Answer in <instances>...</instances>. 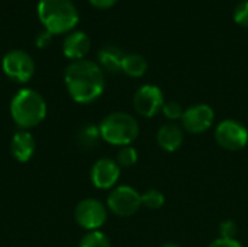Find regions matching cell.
<instances>
[{"label": "cell", "instance_id": "6da1fadb", "mask_svg": "<svg viewBox=\"0 0 248 247\" xmlns=\"http://www.w3.org/2000/svg\"><path fill=\"white\" fill-rule=\"evenodd\" d=\"M64 83L74 102L87 105L97 100L103 95L105 74L97 63L90 60H78L73 61L65 68Z\"/></svg>", "mask_w": 248, "mask_h": 247}, {"label": "cell", "instance_id": "7a4b0ae2", "mask_svg": "<svg viewBox=\"0 0 248 247\" xmlns=\"http://www.w3.org/2000/svg\"><path fill=\"white\" fill-rule=\"evenodd\" d=\"M48 114L44 96L33 89H20L10 100V116L20 130L39 125Z\"/></svg>", "mask_w": 248, "mask_h": 247}, {"label": "cell", "instance_id": "3957f363", "mask_svg": "<svg viewBox=\"0 0 248 247\" xmlns=\"http://www.w3.org/2000/svg\"><path fill=\"white\" fill-rule=\"evenodd\" d=\"M38 17L45 31L61 35L73 31L78 23V10L71 0H39Z\"/></svg>", "mask_w": 248, "mask_h": 247}, {"label": "cell", "instance_id": "277c9868", "mask_svg": "<svg viewBox=\"0 0 248 247\" xmlns=\"http://www.w3.org/2000/svg\"><path fill=\"white\" fill-rule=\"evenodd\" d=\"M99 131L103 141L112 146L125 147L137 140L140 125L138 121L126 112H112L102 119Z\"/></svg>", "mask_w": 248, "mask_h": 247}, {"label": "cell", "instance_id": "5b68a950", "mask_svg": "<svg viewBox=\"0 0 248 247\" xmlns=\"http://www.w3.org/2000/svg\"><path fill=\"white\" fill-rule=\"evenodd\" d=\"M106 207L119 217H131L140 211L142 207L141 194L128 185L115 186L106 199Z\"/></svg>", "mask_w": 248, "mask_h": 247}, {"label": "cell", "instance_id": "8992f818", "mask_svg": "<svg viewBox=\"0 0 248 247\" xmlns=\"http://www.w3.org/2000/svg\"><path fill=\"white\" fill-rule=\"evenodd\" d=\"M3 73L15 83H28L35 73L33 58L23 49H12L1 60Z\"/></svg>", "mask_w": 248, "mask_h": 247}, {"label": "cell", "instance_id": "52a82bcc", "mask_svg": "<svg viewBox=\"0 0 248 247\" xmlns=\"http://www.w3.org/2000/svg\"><path fill=\"white\" fill-rule=\"evenodd\" d=\"M106 218L108 207L96 198L81 199L74 208V220L86 231L99 230L106 223Z\"/></svg>", "mask_w": 248, "mask_h": 247}, {"label": "cell", "instance_id": "ba28073f", "mask_svg": "<svg viewBox=\"0 0 248 247\" xmlns=\"http://www.w3.org/2000/svg\"><path fill=\"white\" fill-rule=\"evenodd\" d=\"M217 143L228 151H238L244 148L248 143L247 128L234 119H225L215 128Z\"/></svg>", "mask_w": 248, "mask_h": 247}, {"label": "cell", "instance_id": "9c48e42d", "mask_svg": "<svg viewBox=\"0 0 248 247\" xmlns=\"http://www.w3.org/2000/svg\"><path fill=\"white\" fill-rule=\"evenodd\" d=\"M132 102H134L135 111L141 116L151 118L163 109L164 96H163V92L158 86L144 84L135 92Z\"/></svg>", "mask_w": 248, "mask_h": 247}, {"label": "cell", "instance_id": "30bf717a", "mask_svg": "<svg viewBox=\"0 0 248 247\" xmlns=\"http://www.w3.org/2000/svg\"><path fill=\"white\" fill-rule=\"evenodd\" d=\"M215 119L214 109L206 103H198L185 109L182 116V127L190 134H202L208 131Z\"/></svg>", "mask_w": 248, "mask_h": 247}, {"label": "cell", "instance_id": "8fae6325", "mask_svg": "<svg viewBox=\"0 0 248 247\" xmlns=\"http://www.w3.org/2000/svg\"><path fill=\"white\" fill-rule=\"evenodd\" d=\"M121 176V167L119 165L108 157L99 159L94 162L90 170V179L92 183L97 189H113L118 183Z\"/></svg>", "mask_w": 248, "mask_h": 247}, {"label": "cell", "instance_id": "7c38bea8", "mask_svg": "<svg viewBox=\"0 0 248 247\" xmlns=\"http://www.w3.org/2000/svg\"><path fill=\"white\" fill-rule=\"evenodd\" d=\"M92 48L90 36L83 31H73L70 32L64 42H62V52L68 60L78 61L84 60V57L89 54Z\"/></svg>", "mask_w": 248, "mask_h": 247}, {"label": "cell", "instance_id": "4fadbf2b", "mask_svg": "<svg viewBox=\"0 0 248 247\" xmlns=\"http://www.w3.org/2000/svg\"><path fill=\"white\" fill-rule=\"evenodd\" d=\"M35 148H36L35 138L29 131L20 130L13 134L10 141V153L16 162L19 163L29 162L35 153Z\"/></svg>", "mask_w": 248, "mask_h": 247}, {"label": "cell", "instance_id": "5bb4252c", "mask_svg": "<svg viewBox=\"0 0 248 247\" xmlns=\"http://www.w3.org/2000/svg\"><path fill=\"white\" fill-rule=\"evenodd\" d=\"M157 143L164 151L173 153L183 143V130L174 122L164 124L157 132Z\"/></svg>", "mask_w": 248, "mask_h": 247}, {"label": "cell", "instance_id": "9a60e30c", "mask_svg": "<svg viewBox=\"0 0 248 247\" xmlns=\"http://www.w3.org/2000/svg\"><path fill=\"white\" fill-rule=\"evenodd\" d=\"M124 57H125V54L122 52V49L115 47V45H106L97 54L100 68L106 70L109 73L122 71V60H124Z\"/></svg>", "mask_w": 248, "mask_h": 247}, {"label": "cell", "instance_id": "2e32d148", "mask_svg": "<svg viewBox=\"0 0 248 247\" xmlns=\"http://www.w3.org/2000/svg\"><path fill=\"white\" fill-rule=\"evenodd\" d=\"M148 68L147 60L140 54H125L122 60V71L129 77H141Z\"/></svg>", "mask_w": 248, "mask_h": 247}, {"label": "cell", "instance_id": "e0dca14e", "mask_svg": "<svg viewBox=\"0 0 248 247\" xmlns=\"http://www.w3.org/2000/svg\"><path fill=\"white\" fill-rule=\"evenodd\" d=\"M100 138H102L100 131H99V127H96V125H86L77 134V141H78L80 147H83V148L96 147Z\"/></svg>", "mask_w": 248, "mask_h": 247}, {"label": "cell", "instance_id": "ac0fdd59", "mask_svg": "<svg viewBox=\"0 0 248 247\" xmlns=\"http://www.w3.org/2000/svg\"><path fill=\"white\" fill-rule=\"evenodd\" d=\"M78 247H110V240L106 234H103L99 230L87 231L81 237Z\"/></svg>", "mask_w": 248, "mask_h": 247}, {"label": "cell", "instance_id": "d6986e66", "mask_svg": "<svg viewBox=\"0 0 248 247\" xmlns=\"http://www.w3.org/2000/svg\"><path fill=\"white\" fill-rule=\"evenodd\" d=\"M164 195L158 189H148L141 195V202L148 210H160L164 205Z\"/></svg>", "mask_w": 248, "mask_h": 247}, {"label": "cell", "instance_id": "ffe728a7", "mask_svg": "<svg viewBox=\"0 0 248 247\" xmlns=\"http://www.w3.org/2000/svg\"><path fill=\"white\" fill-rule=\"evenodd\" d=\"M115 162L119 165V167H131L138 162V153L132 146L121 147V150L116 154Z\"/></svg>", "mask_w": 248, "mask_h": 247}, {"label": "cell", "instance_id": "44dd1931", "mask_svg": "<svg viewBox=\"0 0 248 247\" xmlns=\"http://www.w3.org/2000/svg\"><path fill=\"white\" fill-rule=\"evenodd\" d=\"M161 112L164 114V116L170 121H179L182 119L183 116V108L179 102H174V100H169V102H164L163 105V109Z\"/></svg>", "mask_w": 248, "mask_h": 247}, {"label": "cell", "instance_id": "7402d4cb", "mask_svg": "<svg viewBox=\"0 0 248 247\" xmlns=\"http://www.w3.org/2000/svg\"><path fill=\"white\" fill-rule=\"evenodd\" d=\"M234 22L241 26H248V0H243L235 6Z\"/></svg>", "mask_w": 248, "mask_h": 247}, {"label": "cell", "instance_id": "603a6c76", "mask_svg": "<svg viewBox=\"0 0 248 247\" xmlns=\"http://www.w3.org/2000/svg\"><path fill=\"white\" fill-rule=\"evenodd\" d=\"M237 231H238V227L232 220H225L219 226V234L224 239H235Z\"/></svg>", "mask_w": 248, "mask_h": 247}, {"label": "cell", "instance_id": "cb8c5ba5", "mask_svg": "<svg viewBox=\"0 0 248 247\" xmlns=\"http://www.w3.org/2000/svg\"><path fill=\"white\" fill-rule=\"evenodd\" d=\"M52 33H49L48 31H42V32H39L38 35H36V39H35V44H36V47L38 48H46L49 44H51V41H52Z\"/></svg>", "mask_w": 248, "mask_h": 247}, {"label": "cell", "instance_id": "d4e9b609", "mask_svg": "<svg viewBox=\"0 0 248 247\" xmlns=\"http://www.w3.org/2000/svg\"><path fill=\"white\" fill-rule=\"evenodd\" d=\"M209 247H243L241 243L237 240V239H224V237H219L217 239L215 242H212Z\"/></svg>", "mask_w": 248, "mask_h": 247}, {"label": "cell", "instance_id": "484cf974", "mask_svg": "<svg viewBox=\"0 0 248 247\" xmlns=\"http://www.w3.org/2000/svg\"><path fill=\"white\" fill-rule=\"evenodd\" d=\"M94 7H97V9H109V7H112L118 0H89Z\"/></svg>", "mask_w": 248, "mask_h": 247}, {"label": "cell", "instance_id": "4316f807", "mask_svg": "<svg viewBox=\"0 0 248 247\" xmlns=\"http://www.w3.org/2000/svg\"><path fill=\"white\" fill-rule=\"evenodd\" d=\"M161 247H180L179 245H176V243H164Z\"/></svg>", "mask_w": 248, "mask_h": 247}]
</instances>
